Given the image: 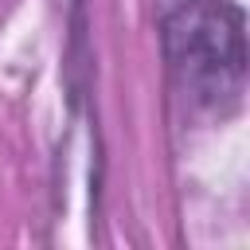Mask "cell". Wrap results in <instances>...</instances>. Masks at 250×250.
Instances as JSON below:
<instances>
[{"label":"cell","instance_id":"obj_1","mask_svg":"<svg viewBox=\"0 0 250 250\" xmlns=\"http://www.w3.org/2000/svg\"><path fill=\"white\" fill-rule=\"evenodd\" d=\"M172 90L195 117H230L246 94V16L230 0H176L164 16Z\"/></svg>","mask_w":250,"mask_h":250}]
</instances>
